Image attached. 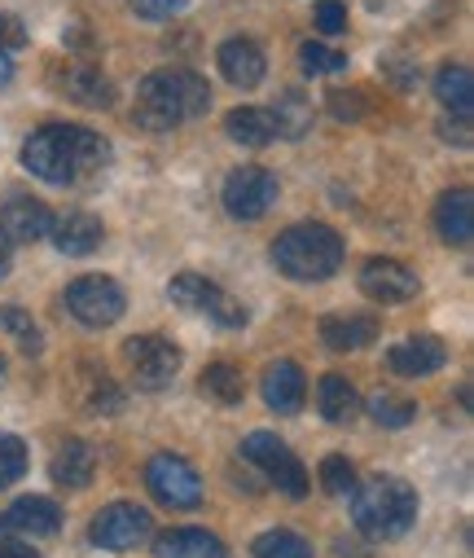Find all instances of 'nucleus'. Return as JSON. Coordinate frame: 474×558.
Wrapping results in <instances>:
<instances>
[{
    "label": "nucleus",
    "mask_w": 474,
    "mask_h": 558,
    "mask_svg": "<svg viewBox=\"0 0 474 558\" xmlns=\"http://www.w3.org/2000/svg\"><path fill=\"white\" fill-rule=\"evenodd\" d=\"M23 168L49 185H80L88 177H101L110 168L106 136L80 123H45L27 136Z\"/></svg>",
    "instance_id": "1"
},
{
    "label": "nucleus",
    "mask_w": 474,
    "mask_h": 558,
    "mask_svg": "<svg viewBox=\"0 0 474 558\" xmlns=\"http://www.w3.org/2000/svg\"><path fill=\"white\" fill-rule=\"evenodd\" d=\"M207 110H211V88H207V80L194 75V71L172 66V71H154V75L141 80L132 119H136V128H145V132H172V128H181L185 119H198V114H207Z\"/></svg>",
    "instance_id": "2"
},
{
    "label": "nucleus",
    "mask_w": 474,
    "mask_h": 558,
    "mask_svg": "<svg viewBox=\"0 0 474 558\" xmlns=\"http://www.w3.org/2000/svg\"><path fill=\"white\" fill-rule=\"evenodd\" d=\"M352 501V523L369 541H400L417 523V493L400 475H374L356 484Z\"/></svg>",
    "instance_id": "3"
},
{
    "label": "nucleus",
    "mask_w": 474,
    "mask_h": 558,
    "mask_svg": "<svg viewBox=\"0 0 474 558\" xmlns=\"http://www.w3.org/2000/svg\"><path fill=\"white\" fill-rule=\"evenodd\" d=\"M272 264L290 282H326L343 268V238L321 220L290 225L272 238Z\"/></svg>",
    "instance_id": "4"
},
{
    "label": "nucleus",
    "mask_w": 474,
    "mask_h": 558,
    "mask_svg": "<svg viewBox=\"0 0 474 558\" xmlns=\"http://www.w3.org/2000/svg\"><path fill=\"white\" fill-rule=\"evenodd\" d=\"M242 458L281 493V497H290V501H303L307 497V488H312V480H307V466L294 458V449L285 445V440H277L272 432H251L246 440H242Z\"/></svg>",
    "instance_id": "5"
},
{
    "label": "nucleus",
    "mask_w": 474,
    "mask_h": 558,
    "mask_svg": "<svg viewBox=\"0 0 474 558\" xmlns=\"http://www.w3.org/2000/svg\"><path fill=\"white\" fill-rule=\"evenodd\" d=\"M127 308V295L123 287L114 282V277L106 272H88V277H75V282L66 287V313L84 326V330H106L123 317Z\"/></svg>",
    "instance_id": "6"
},
{
    "label": "nucleus",
    "mask_w": 474,
    "mask_h": 558,
    "mask_svg": "<svg viewBox=\"0 0 474 558\" xmlns=\"http://www.w3.org/2000/svg\"><path fill=\"white\" fill-rule=\"evenodd\" d=\"M168 295H172L177 308H185V313H203V317H211V322L224 326V330H242V326L251 322L246 304H238L229 291H220L216 282H207L203 272H177V277H172V287H168Z\"/></svg>",
    "instance_id": "7"
},
{
    "label": "nucleus",
    "mask_w": 474,
    "mask_h": 558,
    "mask_svg": "<svg viewBox=\"0 0 474 558\" xmlns=\"http://www.w3.org/2000/svg\"><path fill=\"white\" fill-rule=\"evenodd\" d=\"M123 361L141 391H163L181 369V348L163 335H132L123 343Z\"/></svg>",
    "instance_id": "8"
},
{
    "label": "nucleus",
    "mask_w": 474,
    "mask_h": 558,
    "mask_svg": "<svg viewBox=\"0 0 474 558\" xmlns=\"http://www.w3.org/2000/svg\"><path fill=\"white\" fill-rule=\"evenodd\" d=\"M145 488L154 493V501H163L168 510H198L203 506V480L198 471L177 458V453H158L145 466Z\"/></svg>",
    "instance_id": "9"
},
{
    "label": "nucleus",
    "mask_w": 474,
    "mask_h": 558,
    "mask_svg": "<svg viewBox=\"0 0 474 558\" xmlns=\"http://www.w3.org/2000/svg\"><path fill=\"white\" fill-rule=\"evenodd\" d=\"M149 527H154V514H149L145 506L110 501V506H101V510L93 514V523H88V541H93L97 549H114V554H123V549L141 545V541L149 536Z\"/></svg>",
    "instance_id": "10"
},
{
    "label": "nucleus",
    "mask_w": 474,
    "mask_h": 558,
    "mask_svg": "<svg viewBox=\"0 0 474 558\" xmlns=\"http://www.w3.org/2000/svg\"><path fill=\"white\" fill-rule=\"evenodd\" d=\"M277 203V177L268 168H238L224 181V211L233 220H259Z\"/></svg>",
    "instance_id": "11"
},
{
    "label": "nucleus",
    "mask_w": 474,
    "mask_h": 558,
    "mask_svg": "<svg viewBox=\"0 0 474 558\" xmlns=\"http://www.w3.org/2000/svg\"><path fill=\"white\" fill-rule=\"evenodd\" d=\"M361 291L378 304H409L417 300L422 282H417V272L400 259H365L361 268Z\"/></svg>",
    "instance_id": "12"
},
{
    "label": "nucleus",
    "mask_w": 474,
    "mask_h": 558,
    "mask_svg": "<svg viewBox=\"0 0 474 558\" xmlns=\"http://www.w3.org/2000/svg\"><path fill=\"white\" fill-rule=\"evenodd\" d=\"M216 66H220V71H224V80H229L233 88H242V93L259 88V84H264V75H268V58H264V49H259L255 40H246V36L224 40V45H220V53H216Z\"/></svg>",
    "instance_id": "13"
},
{
    "label": "nucleus",
    "mask_w": 474,
    "mask_h": 558,
    "mask_svg": "<svg viewBox=\"0 0 474 558\" xmlns=\"http://www.w3.org/2000/svg\"><path fill=\"white\" fill-rule=\"evenodd\" d=\"M448 365V348L443 339L435 335H417V339H404L387 352V369L400 374V378H426V374H439Z\"/></svg>",
    "instance_id": "14"
},
{
    "label": "nucleus",
    "mask_w": 474,
    "mask_h": 558,
    "mask_svg": "<svg viewBox=\"0 0 474 558\" xmlns=\"http://www.w3.org/2000/svg\"><path fill=\"white\" fill-rule=\"evenodd\" d=\"M259 391H264V404L277 409V413H299L303 400H307V378L294 361H272L264 365V378H259Z\"/></svg>",
    "instance_id": "15"
},
{
    "label": "nucleus",
    "mask_w": 474,
    "mask_h": 558,
    "mask_svg": "<svg viewBox=\"0 0 474 558\" xmlns=\"http://www.w3.org/2000/svg\"><path fill=\"white\" fill-rule=\"evenodd\" d=\"M0 229H5L10 242H36L53 229V211L32 194H14L5 207H0Z\"/></svg>",
    "instance_id": "16"
},
{
    "label": "nucleus",
    "mask_w": 474,
    "mask_h": 558,
    "mask_svg": "<svg viewBox=\"0 0 474 558\" xmlns=\"http://www.w3.org/2000/svg\"><path fill=\"white\" fill-rule=\"evenodd\" d=\"M435 229L448 246H470L474 242V198L470 190H448L435 203Z\"/></svg>",
    "instance_id": "17"
},
{
    "label": "nucleus",
    "mask_w": 474,
    "mask_h": 558,
    "mask_svg": "<svg viewBox=\"0 0 474 558\" xmlns=\"http://www.w3.org/2000/svg\"><path fill=\"white\" fill-rule=\"evenodd\" d=\"M49 238H53V246H58L62 255H93V251L106 242V229H101V220L88 216V211H62V216L53 220Z\"/></svg>",
    "instance_id": "18"
},
{
    "label": "nucleus",
    "mask_w": 474,
    "mask_h": 558,
    "mask_svg": "<svg viewBox=\"0 0 474 558\" xmlns=\"http://www.w3.org/2000/svg\"><path fill=\"white\" fill-rule=\"evenodd\" d=\"M154 558H229V549L207 527H172L154 541Z\"/></svg>",
    "instance_id": "19"
},
{
    "label": "nucleus",
    "mask_w": 474,
    "mask_h": 558,
    "mask_svg": "<svg viewBox=\"0 0 474 558\" xmlns=\"http://www.w3.org/2000/svg\"><path fill=\"white\" fill-rule=\"evenodd\" d=\"M378 339V317L369 313H335L321 322V343L330 352H361Z\"/></svg>",
    "instance_id": "20"
},
{
    "label": "nucleus",
    "mask_w": 474,
    "mask_h": 558,
    "mask_svg": "<svg viewBox=\"0 0 474 558\" xmlns=\"http://www.w3.org/2000/svg\"><path fill=\"white\" fill-rule=\"evenodd\" d=\"M316 409H321V417L330 427H352L356 413H361V396L343 374H326L316 383Z\"/></svg>",
    "instance_id": "21"
},
{
    "label": "nucleus",
    "mask_w": 474,
    "mask_h": 558,
    "mask_svg": "<svg viewBox=\"0 0 474 558\" xmlns=\"http://www.w3.org/2000/svg\"><path fill=\"white\" fill-rule=\"evenodd\" d=\"M5 527L23 532V536H53V532H62V506L49 497H19L5 514Z\"/></svg>",
    "instance_id": "22"
},
{
    "label": "nucleus",
    "mask_w": 474,
    "mask_h": 558,
    "mask_svg": "<svg viewBox=\"0 0 474 558\" xmlns=\"http://www.w3.org/2000/svg\"><path fill=\"white\" fill-rule=\"evenodd\" d=\"M224 132H229V142L251 146V150H264V146L277 142V123H272L268 106H238V110H229Z\"/></svg>",
    "instance_id": "23"
},
{
    "label": "nucleus",
    "mask_w": 474,
    "mask_h": 558,
    "mask_svg": "<svg viewBox=\"0 0 474 558\" xmlns=\"http://www.w3.org/2000/svg\"><path fill=\"white\" fill-rule=\"evenodd\" d=\"M93 471H97V453H93V445H84V440H66V445L58 449L53 466H49L53 484H62V488H88V484H93Z\"/></svg>",
    "instance_id": "24"
},
{
    "label": "nucleus",
    "mask_w": 474,
    "mask_h": 558,
    "mask_svg": "<svg viewBox=\"0 0 474 558\" xmlns=\"http://www.w3.org/2000/svg\"><path fill=\"white\" fill-rule=\"evenodd\" d=\"M66 97H75L80 106H93V110H110L114 106V84L106 71L97 66H71L66 71Z\"/></svg>",
    "instance_id": "25"
},
{
    "label": "nucleus",
    "mask_w": 474,
    "mask_h": 558,
    "mask_svg": "<svg viewBox=\"0 0 474 558\" xmlns=\"http://www.w3.org/2000/svg\"><path fill=\"white\" fill-rule=\"evenodd\" d=\"M272 123H277V142H299V136H307L312 128V106L303 101V93H281L272 106H268Z\"/></svg>",
    "instance_id": "26"
},
{
    "label": "nucleus",
    "mask_w": 474,
    "mask_h": 558,
    "mask_svg": "<svg viewBox=\"0 0 474 558\" xmlns=\"http://www.w3.org/2000/svg\"><path fill=\"white\" fill-rule=\"evenodd\" d=\"M435 97H439V106L448 114H465L470 119V110H474V80H470V71L465 66H443L435 75Z\"/></svg>",
    "instance_id": "27"
},
{
    "label": "nucleus",
    "mask_w": 474,
    "mask_h": 558,
    "mask_svg": "<svg viewBox=\"0 0 474 558\" xmlns=\"http://www.w3.org/2000/svg\"><path fill=\"white\" fill-rule=\"evenodd\" d=\"M198 387H203V396L207 400H216V404H242V396H246V378H242V369L238 365H207L203 369V378H198Z\"/></svg>",
    "instance_id": "28"
},
{
    "label": "nucleus",
    "mask_w": 474,
    "mask_h": 558,
    "mask_svg": "<svg viewBox=\"0 0 474 558\" xmlns=\"http://www.w3.org/2000/svg\"><path fill=\"white\" fill-rule=\"evenodd\" d=\"M251 554L255 558H312V541L290 532V527H272V532L251 541Z\"/></svg>",
    "instance_id": "29"
},
{
    "label": "nucleus",
    "mask_w": 474,
    "mask_h": 558,
    "mask_svg": "<svg viewBox=\"0 0 474 558\" xmlns=\"http://www.w3.org/2000/svg\"><path fill=\"white\" fill-rule=\"evenodd\" d=\"M0 330H10L27 356H45V335H40V326L32 322L27 308H19V304H0Z\"/></svg>",
    "instance_id": "30"
},
{
    "label": "nucleus",
    "mask_w": 474,
    "mask_h": 558,
    "mask_svg": "<svg viewBox=\"0 0 474 558\" xmlns=\"http://www.w3.org/2000/svg\"><path fill=\"white\" fill-rule=\"evenodd\" d=\"M369 413H374V423L378 427H387V432H400V427H409L413 417H417V404L413 400H400V396H374L369 400Z\"/></svg>",
    "instance_id": "31"
},
{
    "label": "nucleus",
    "mask_w": 474,
    "mask_h": 558,
    "mask_svg": "<svg viewBox=\"0 0 474 558\" xmlns=\"http://www.w3.org/2000/svg\"><path fill=\"white\" fill-rule=\"evenodd\" d=\"M299 62H303L307 75H339V71H348V53L343 49H330L321 40H307L299 49Z\"/></svg>",
    "instance_id": "32"
},
{
    "label": "nucleus",
    "mask_w": 474,
    "mask_h": 558,
    "mask_svg": "<svg viewBox=\"0 0 474 558\" xmlns=\"http://www.w3.org/2000/svg\"><path fill=\"white\" fill-rule=\"evenodd\" d=\"M356 466L343 458V453H330L326 462H321V488L330 493V497H352L356 493Z\"/></svg>",
    "instance_id": "33"
},
{
    "label": "nucleus",
    "mask_w": 474,
    "mask_h": 558,
    "mask_svg": "<svg viewBox=\"0 0 474 558\" xmlns=\"http://www.w3.org/2000/svg\"><path fill=\"white\" fill-rule=\"evenodd\" d=\"M27 475V445L19 436H0V488H10Z\"/></svg>",
    "instance_id": "34"
},
{
    "label": "nucleus",
    "mask_w": 474,
    "mask_h": 558,
    "mask_svg": "<svg viewBox=\"0 0 474 558\" xmlns=\"http://www.w3.org/2000/svg\"><path fill=\"white\" fill-rule=\"evenodd\" d=\"M326 106H330V114H335V119H343V123H356V119H365V110H369V97H365L361 88H335V93L326 97Z\"/></svg>",
    "instance_id": "35"
},
{
    "label": "nucleus",
    "mask_w": 474,
    "mask_h": 558,
    "mask_svg": "<svg viewBox=\"0 0 474 558\" xmlns=\"http://www.w3.org/2000/svg\"><path fill=\"white\" fill-rule=\"evenodd\" d=\"M88 409H93V413H119V409H123V391H119V383H110L106 374L93 378V383H88Z\"/></svg>",
    "instance_id": "36"
},
{
    "label": "nucleus",
    "mask_w": 474,
    "mask_h": 558,
    "mask_svg": "<svg viewBox=\"0 0 474 558\" xmlns=\"http://www.w3.org/2000/svg\"><path fill=\"white\" fill-rule=\"evenodd\" d=\"M136 19H149V23H163V19H177L190 10V0H127Z\"/></svg>",
    "instance_id": "37"
},
{
    "label": "nucleus",
    "mask_w": 474,
    "mask_h": 558,
    "mask_svg": "<svg viewBox=\"0 0 474 558\" xmlns=\"http://www.w3.org/2000/svg\"><path fill=\"white\" fill-rule=\"evenodd\" d=\"M316 32L321 36H343L348 32V5L343 0H321V5H316Z\"/></svg>",
    "instance_id": "38"
},
{
    "label": "nucleus",
    "mask_w": 474,
    "mask_h": 558,
    "mask_svg": "<svg viewBox=\"0 0 474 558\" xmlns=\"http://www.w3.org/2000/svg\"><path fill=\"white\" fill-rule=\"evenodd\" d=\"M27 45V27H23V19L19 14H0V49H23Z\"/></svg>",
    "instance_id": "39"
},
{
    "label": "nucleus",
    "mask_w": 474,
    "mask_h": 558,
    "mask_svg": "<svg viewBox=\"0 0 474 558\" xmlns=\"http://www.w3.org/2000/svg\"><path fill=\"white\" fill-rule=\"evenodd\" d=\"M439 136H443L448 146H457V150H470V119H465V114L443 119V123H439Z\"/></svg>",
    "instance_id": "40"
},
{
    "label": "nucleus",
    "mask_w": 474,
    "mask_h": 558,
    "mask_svg": "<svg viewBox=\"0 0 474 558\" xmlns=\"http://www.w3.org/2000/svg\"><path fill=\"white\" fill-rule=\"evenodd\" d=\"M382 75L396 84V88H413L417 84V71L409 58H382Z\"/></svg>",
    "instance_id": "41"
},
{
    "label": "nucleus",
    "mask_w": 474,
    "mask_h": 558,
    "mask_svg": "<svg viewBox=\"0 0 474 558\" xmlns=\"http://www.w3.org/2000/svg\"><path fill=\"white\" fill-rule=\"evenodd\" d=\"M0 558H40V554H36V545L23 541V536H0Z\"/></svg>",
    "instance_id": "42"
},
{
    "label": "nucleus",
    "mask_w": 474,
    "mask_h": 558,
    "mask_svg": "<svg viewBox=\"0 0 474 558\" xmlns=\"http://www.w3.org/2000/svg\"><path fill=\"white\" fill-rule=\"evenodd\" d=\"M14 268V242L5 238V229H0V277H5Z\"/></svg>",
    "instance_id": "43"
},
{
    "label": "nucleus",
    "mask_w": 474,
    "mask_h": 558,
    "mask_svg": "<svg viewBox=\"0 0 474 558\" xmlns=\"http://www.w3.org/2000/svg\"><path fill=\"white\" fill-rule=\"evenodd\" d=\"M14 80V62H10V53L5 49H0V88H5Z\"/></svg>",
    "instance_id": "44"
},
{
    "label": "nucleus",
    "mask_w": 474,
    "mask_h": 558,
    "mask_svg": "<svg viewBox=\"0 0 474 558\" xmlns=\"http://www.w3.org/2000/svg\"><path fill=\"white\" fill-rule=\"evenodd\" d=\"M0 383H5V356H0Z\"/></svg>",
    "instance_id": "45"
}]
</instances>
